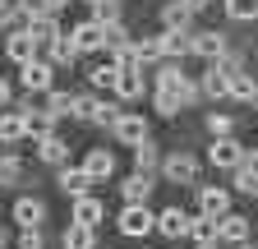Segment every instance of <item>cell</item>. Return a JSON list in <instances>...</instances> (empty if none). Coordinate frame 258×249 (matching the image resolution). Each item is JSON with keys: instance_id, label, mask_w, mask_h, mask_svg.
<instances>
[{"instance_id": "6da1fadb", "label": "cell", "mask_w": 258, "mask_h": 249, "mask_svg": "<svg viewBox=\"0 0 258 249\" xmlns=\"http://www.w3.org/2000/svg\"><path fill=\"white\" fill-rule=\"evenodd\" d=\"M51 60H42V55H32L28 65H19V83L28 88V97H37V92H46L51 88Z\"/></svg>"}, {"instance_id": "7a4b0ae2", "label": "cell", "mask_w": 258, "mask_h": 249, "mask_svg": "<svg viewBox=\"0 0 258 249\" xmlns=\"http://www.w3.org/2000/svg\"><path fill=\"white\" fill-rule=\"evenodd\" d=\"M157 231V217L148 212V203H124L120 212V235H152Z\"/></svg>"}, {"instance_id": "3957f363", "label": "cell", "mask_w": 258, "mask_h": 249, "mask_svg": "<svg viewBox=\"0 0 258 249\" xmlns=\"http://www.w3.org/2000/svg\"><path fill=\"white\" fill-rule=\"evenodd\" d=\"M161 171H166L171 184H194L199 180V157L194 152H171V157H161Z\"/></svg>"}, {"instance_id": "277c9868", "label": "cell", "mask_w": 258, "mask_h": 249, "mask_svg": "<svg viewBox=\"0 0 258 249\" xmlns=\"http://www.w3.org/2000/svg\"><path fill=\"white\" fill-rule=\"evenodd\" d=\"M70 217H74V226H92L97 231V226L106 222V203L97 199V194H74V212Z\"/></svg>"}, {"instance_id": "5b68a950", "label": "cell", "mask_w": 258, "mask_h": 249, "mask_svg": "<svg viewBox=\"0 0 258 249\" xmlns=\"http://www.w3.org/2000/svg\"><path fill=\"white\" fill-rule=\"evenodd\" d=\"M240 157H244V148H240V139H235V134L212 139V148H208V162H212V166H221V171H235V166H240Z\"/></svg>"}, {"instance_id": "8992f818", "label": "cell", "mask_w": 258, "mask_h": 249, "mask_svg": "<svg viewBox=\"0 0 258 249\" xmlns=\"http://www.w3.org/2000/svg\"><path fill=\"white\" fill-rule=\"evenodd\" d=\"M231 212V190H221V184H208V190H199V217H208V222H217V217Z\"/></svg>"}, {"instance_id": "52a82bcc", "label": "cell", "mask_w": 258, "mask_h": 249, "mask_svg": "<svg viewBox=\"0 0 258 249\" xmlns=\"http://www.w3.org/2000/svg\"><path fill=\"white\" fill-rule=\"evenodd\" d=\"M143 88H148V83H143V65H120V70H115V88H111L115 97L134 102V97H143Z\"/></svg>"}, {"instance_id": "ba28073f", "label": "cell", "mask_w": 258, "mask_h": 249, "mask_svg": "<svg viewBox=\"0 0 258 249\" xmlns=\"http://www.w3.org/2000/svg\"><path fill=\"white\" fill-rule=\"evenodd\" d=\"M217 240H231V244H249V217H240V212H226V217H217Z\"/></svg>"}, {"instance_id": "9c48e42d", "label": "cell", "mask_w": 258, "mask_h": 249, "mask_svg": "<svg viewBox=\"0 0 258 249\" xmlns=\"http://www.w3.org/2000/svg\"><path fill=\"white\" fill-rule=\"evenodd\" d=\"M14 222H19V226H42V222H46V203H42L37 194L14 199Z\"/></svg>"}, {"instance_id": "30bf717a", "label": "cell", "mask_w": 258, "mask_h": 249, "mask_svg": "<svg viewBox=\"0 0 258 249\" xmlns=\"http://www.w3.org/2000/svg\"><path fill=\"white\" fill-rule=\"evenodd\" d=\"M70 42H74L79 51H106V33H102V23H97V19L79 23L74 33H70Z\"/></svg>"}, {"instance_id": "8fae6325", "label": "cell", "mask_w": 258, "mask_h": 249, "mask_svg": "<svg viewBox=\"0 0 258 249\" xmlns=\"http://www.w3.org/2000/svg\"><path fill=\"white\" fill-rule=\"evenodd\" d=\"M194 83H199V97H226V83H231V74H226L217 60H208L203 79H194Z\"/></svg>"}, {"instance_id": "7c38bea8", "label": "cell", "mask_w": 258, "mask_h": 249, "mask_svg": "<svg viewBox=\"0 0 258 249\" xmlns=\"http://www.w3.org/2000/svg\"><path fill=\"white\" fill-rule=\"evenodd\" d=\"M157 42H161V55H166V60H184V55H189L194 33H189V28H166Z\"/></svg>"}, {"instance_id": "4fadbf2b", "label": "cell", "mask_w": 258, "mask_h": 249, "mask_svg": "<svg viewBox=\"0 0 258 249\" xmlns=\"http://www.w3.org/2000/svg\"><path fill=\"white\" fill-rule=\"evenodd\" d=\"M111 130H115V139H120V143L134 148V143H143V139H148V120H143V115H115Z\"/></svg>"}, {"instance_id": "5bb4252c", "label": "cell", "mask_w": 258, "mask_h": 249, "mask_svg": "<svg viewBox=\"0 0 258 249\" xmlns=\"http://www.w3.org/2000/svg\"><path fill=\"white\" fill-rule=\"evenodd\" d=\"M5 55L14 60V65H28V60L37 55V42H32V37L23 33V28H14V33L5 37Z\"/></svg>"}, {"instance_id": "9a60e30c", "label": "cell", "mask_w": 258, "mask_h": 249, "mask_svg": "<svg viewBox=\"0 0 258 249\" xmlns=\"http://www.w3.org/2000/svg\"><path fill=\"white\" fill-rule=\"evenodd\" d=\"M111 171H115V157H111L106 148H92V152H88V162H83L88 184H92V180H111Z\"/></svg>"}, {"instance_id": "2e32d148", "label": "cell", "mask_w": 258, "mask_h": 249, "mask_svg": "<svg viewBox=\"0 0 258 249\" xmlns=\"http://www.w3.org/2000/svg\"><path fill=\"white\" fill-rule=\"evenodd\" d=\"M184 226H189V212H180V208H166V212H157V235L184 240Z\"/></svg>"}, {"instance_id": "e0dca14e", "label": "cell", "mask_w": 258, "mask_h": 249, "mask_svg": "<svg viewBox=\"0 0 258 249\" xmlns=\"http://www.w3.org/2000/svg\"><path fill=\"white\" fill-rule=\"evenodd\" d=\"M226 97H235V102H253V97H258V79H253L249 70H235L231 83H226Z\"/></svg>"}, {"instance_id": "ac0fdd59", "label": "cell", "mask_w": 258, "mask_h": 249, "mask_svg": "<svg viewBox=\"0 0 258 249\" xmlns=\"http://www.w3.org/2000/svg\"><path fill=\"white\" fill-rule=\"evenodd\" d=\"M226 46H231V42H226L221 33H194V42H189V51H194V55H203V60H217Z\"/></svg>"}, {"instance_id": "d6986e66", "label": "cell", "mask_w": 258, "mask_h": 249, "mask_svg": "<svg viewBox=\"0 0 258 249\" xmlns=\"http://www.w3.org/2000/svg\"><path fill=\"white\" fill-rule=\"evenodd\" d=\"M37 157H42L46 166H64V157H70V143L55 139V134H46V139H37Z\"/></svg>"}, {"instance_id": "ffe728a7", "label": "cell", "mask_w": 258, "mask_h": 249, "mask_svg": "<svg viewBox=\"0 0 258 249\" xmlns=\"http://www.w3.org/2000/svg\"><path fill=\"white\" fill-rule=\"evenodd\" d=\"M120 194H124V203H148V194H152V175L134 171V175L120 184Z\"/></svg>"}, {"instance_id": "44dd1931", "label": "cell", "mask_w": 258, "mask_h": 249, "mask_svg": "<svg viewBox=\"0 0 258 249\" xmlns=\"http://www.w3.org/2000/svg\"><path fill=\"white\" fill-rule=\"evenodd\" d=\"M19 139H28L23 115L19 111H0V143H19Z\"/></svg>"}, {"instance_id": "7402d4cb", "label": "cell", "mask_w": 258, "mask_h": 249, "mask_svg": "<svg viewBox=\"0 0 258 249\" xmlns=\"http://www.w3.org/2000/svg\"><path fill=\"white\" fill-rule=\"evenodd\" d=\"M129 60H134V65L161 60V42H157V37H134V42H129Z\"/></svg>"}, {"instance_id": "603a6c76", "label": "cell", "mask_w": 258, "mask_h": 249, "mask_svg": "<svg viewBox=\"0 0 258 249\" xmlns=\"http://www.w3.org/2000/svg\"><path fill=\"white\" fill-rule=\"evenodd\" d=\"M134 166H139L143 175H152V171L161 166V152H157V143H152V139H143V143H134Z\"/></svg>"}, {"instance_id": "cb8c5ba5", "label": "cell", "mask_w": 258, "mask_h": 249, "mask_svg": "<svg viewBox=\"0 0 258 249\" xmlns=\"http://www.w3.org/2000/svg\"><path fill=\"white\" fill-rule=\"evenodd\" d=\"M46 60H55V65H74V60H79V46H74L70 37L60 33V37H55V42L46 46Z\"/></svg>"}, {"instance_id": "d4e9b609", "label": "cell", "mask_w": 258, "mask_h": 249, "mask_svg": "<svg viewBox=\"0 0 258 249\" xmlns=\"http://www.w3.org/2000/svg\"><path fill=\"white\" fill-rule=\"evenodd\" d=\"M60 190H64V194H88L83 166H60Z\"/></svg>"}, {"instance_id": "484cf974", "label": "cell", "mask_w": 258, "mask_h": 249, "mask_svg": "<svg viewBox=\"0 0 258 249\" xmlns=\"http://www.w3.org/2000/svg\"><path fill=\"white\" fill-rule=\"evenodd\" d=\"M184 235H189L194 244H212V240H217V226L208 222V217H189V226H184Z\"/></svg>"}, {"instance_id": "4316f807", "label": "cell", "mask_w": 258, "mask_h": 249, "mask_svg": "<svg viewBox=\"0 0 258 249\" xmlns=\"http://www.w3.org/2000/svg\"><path fill=\"white\" fill-rule=\"evenodd\" d=\"M64 249H97V231L92 226H70L64 231Z\"/></svg>"}, {"instance_id": "83f0119b", "label": "cell", "mask_w": 258, "mask_h": 249, "mask_svg": "<svg viewBox=\"0 0 258 249\" xmlns=\"http://www.w3.org/2000/svg\"><path fill=\"white\" fill-rule=\"evenodd\" d=\"M97 14V23H124V5H120V0H97V5H92Z\"/></svg>"}, {"instance_id": "f1b7e54d", "label": "cell", "mask_w": 258, "mask_h": 249, "mask_svg": "<svg viewBox=\"0 0 258 249\" xmlns=\"http://www.w3.org/2000/svg\"><path fill=\"white\" fill-rule=\"evenodd\" d=\"M189 10L180 5V0H171V5H161V23H166V28H189Z\"/></svg>"}, {"instance_id": "f546056e", "label": "cell", "mask_w": 258, "mask_h": 249, "mask_svg": "<svg viewBox=\"0 0 258 249\" xmlns=\"http://www.w3.org/2000/svg\"><path fill=\"white\" fill-rule=\"evenodd\" d=\"M19 180H23V162L14 152H5V157H0V184H19Z\"/></svg>"}, {"instance_id": "4dcf8cb0", "label": "cell", "mask_w": 258, "mask_h": 249, "mask_svg": "<svg viewBox=\"0 0 258 249\" xmlns=\"http://www.w3.org/2000/svg\"><path fill=\"white\" fill-rule=\"evenodd\" d=\"M70 102H74L70 92H60V88H46V111H51L55 120H60V115H70Z\"/></svg>"}, {"instance_id": "1f68e13d", "label": "cell", "mask_w": 258, "mask_h": 249, "mask_svg": "<svg viewBox=\"0 0 258 249\" xmlns=\"http://www.w3.org/2000/svg\"><path fill=\"white\" fill-rule=\"evenodd\" d=\"M88 83H92L97 92H111V88H115V65H106V60H102V65L92 70V79H88Z\"/></svg>"}, {"instance_id": "d6a6232c", "label": "cell", "mask_w": 258, "mask_h": 249, "mask_svg": "<svg viewBox=\"0 0 258 249\" xmlns=\"http://www.w3.org/2000/svg\"><path fill=\"white\" fill-rule=\"evenodd\" d=\"M231 130H235V115H221V111L208 115V134H212V139H226Z\"/></svg>"}, {"instance_id": "836d02e7", "label": "cell", "mask_w": 258, "mask_h": 249, "mask_svg": "<svg viewBox=\"0 0 258 249\" xmlns=\"http://www.w3.org/2000/svg\"><path fill=\"white\" fill-rule=\"evenodd\" d=\"M97 106H102V102H97V97H74V102H70V115H74V120H88V125H92V115H97Z\"/></svg>"}, {"instance_id": "e575fe53", "label": "cell", "mask_w": 258, "mask_h": 249, "mask_svg": "<svg viewBox=\"0 0 258 249\" xmlns=\"http://www.w3.org/2000/svg\"><path fill=\"white\" fill-rule=\"evenodd\" d=\"M226 14L231 19H258V0H226Z\"/></svg>"}, {"instance_id": "d590c367", "label": "cell", "mask_w": 258, "mask_h": 249, "mask_svg": "<svg viewBox=\"0 0 258 249\" xmlns=\"http://www.w3.org/2000/svg\"><path fill=\"white\" fill-rule=\"evenodd\" d=\"M19 249H42V226H19Z\"/></svg>"}, {"instance_id": "8d00e7d4", "label": "cell", "mask_w": 258, "mask_h": 249, "mask_svg": "<svg viewBox=\"0 0 258 249\" xmlns=\"http://www.w3.org/2000/svg\"><path fill=\"white\" fill-rule=\"evenodd\" d=\"M235 190H240V194H253V199H258V180H253L244 166H235Z\"/></svg>"}, {"instance_id": "74e56055", "label": "cell", "mask_w": 258, "mask_h": 249, "mask_svg": "<svg viewBox=\"0 0 258 249\" xmlns=\"http://www.w3.org/2000/svg\"><path fill=\"white\" fill-rule=\"evenodd\" d=\"M152 102H157V111H161V115H175V111H180V102L171 97V92H161V88L152 92Z\"/></svg>"}, {"instance_id": "f35d334b", "label": "cell", "mask_w": 258, "mask_h": 249, "mask_svg": "<svg viewBox=\"0 0 258 249\" xmlns=\"http://www.w3.org/2000/svg\"><path fill=\"white\" fill-rule=\"evenodd\" d=\"M115 115H120V111L102 102V106H97V115H92V125H115Z\"/></svg>"}, {"instance_id": "ab89813d", "label": "cell", "mask_w": 258, "mask_h": 249, "mask_svg": "<svg viewBox=\"0 0 258 249\" xmlns=\"http://www.w3.org/2000/svg\"><path fill=\"white\" fill-rule=\"evenodd\" d=\"M240 166H244V171H249V175L258 180V148H244V157H240Z\"/></svg>"}, {"instance_id": "60d3db41", "label": "cell", "mask_w": 258, "mask_h": 249, "mask_svg": "<svg viewBox=\"0 0 258 249\" xmlns=\"http://www.w3.org/2000/svg\"><path fill=\"white\" fill-rule=\"evenodd\" d=\"M180 5H184L189 14H199V10H208V5H212V0H180Z\"/></svg>"}, {"instance_id": "b9f144b4", "label": "cell", "mask_w": 258, "mask_h": 249, "mask_svg": "<svg viewBox=\"0 0 258 249\" xmlns=\"http://www.w3.org/2000/svg\"><path fill=\"white\" fill-rule=\"evenodd\" d=\"M32 5H42V10H46V14H55V10H60V5H64V0H32Z\"/></svg>"}, {"instance_id": "7bdbcfd3", "label": "cell", "mask_w": 258, "mask_h": 249, "mask_svg": "<svg viewBox=\"0 0 258 249\" xmlns=\"http://www.w3.org/2000/svg\"><path fill=\"white\" fill-rule=\"evenodd\" d=\"M10 102V79H0V106Z\"/></svg>"}, {"instance_id": "ee69618b", "label": "cell", "mask_w": 258, "mask_h": 249, "mask_svg": "<svg viewBox=\"0 0 258 249\" xmlns=\"http://www.w3.org/2000/svg\"><path fill=\"white\" fill-rule=\"evenodd\" d=\"M5 240H10V235H5V226H0V249H5Z\"/></svg>"}, {"instance_id": "f6af8a7d", "label": "cell", "mask_w": 258, "mask_h": 249, "mask_svg": "<svg viewBox=\"0 0 258 249\" xmlns=\"http://www.w3.org/2000/svg\"><path fill=\"white\" fill-rule=\"evenodd\" d=\"M199 249H221V244H217V240H212V244H199Z\"/></svg>"}, {"instance_id": "bcb514c9", "label": "cell", "mask_w": 258, "mask_h": 249, "mask_svg": "<svg viewBox=\"0 0 258 249\" xmlns=\"http://www.w3.org/2000/svg\"><path fill=\"white\" fill-rule=\"evenodd\" d=\"M240 249H253V244H240Z\"/></svg>"}, {"instance_id": "7dc6e473", "label": "cell", "mask_w": 258, "mask_h": 249, "mask_svg": "<svg viewBox=\"0 0 258 249\" xmlns=\"http://www.w3.org/2000/svg\"><path fill=\"white\" fill-rule=\"evenodd\" d=\"M88 5H97V0H88Z\"/></svg>"}]
</instances>
